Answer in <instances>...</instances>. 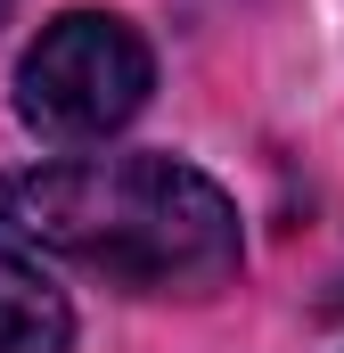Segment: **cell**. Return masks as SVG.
Returning <instances> with one entry per match:
<instances>
[{"label": "cell", "mask_w": 344, "mask_h": 353, "mask_svg": "<svg viewBox=\"0 0 344 353\" xmlns=\"http://www.w3.org/2000/svg\"><path fill=\"white\" fill-rule=\"evenodd\" d=\"M148 83H156V58L148 41L107 17V8H66L58 25H41V41L25 50L17 66V115L41 132V140H107L123 132L140 107H148Z\"/></svg>", "instance_id": "2"}, {"label": "cell", "mask_w": 344, "mask_h": 353, "mask_svg": "<svg viewBox=\"0 0 344 353\" xmlns=\"http://www.w3.org/2000/svg\"><path fill=\"white\" fill-rule=\"evenodd\" d=\"M0 222L140 296H205L246 255L222 181H205L180 157H83V165L8 173Z\"/></svg>", "instance_id": "1"}, {"label": "cell", "mask_w": 344, "mask_h": 353, "mask_svg": "<svg viewBox=\"0 0 344 353\" xmlns=\"http://www.w3.org/2000/svg\"><path fill=\"white\" fill-rule=\"evenodd\" d=\"M8 8H17V0H0V17H8Z\"/></svg>", "instance_id": "4"}, {"label": "cell", "mask_w": 344, "mask_h": 353, "mask_svg": "<svg viewBox=\"0 0 344 353\" xmlns=\"http://www.w3.org/2000/svg\"><path fill=\"white\" fill-rule=\"evenodd\" d=\"M0 353H74V304L0 247Z\"/></svg>", "instance_id": "3"}]
</instances>
